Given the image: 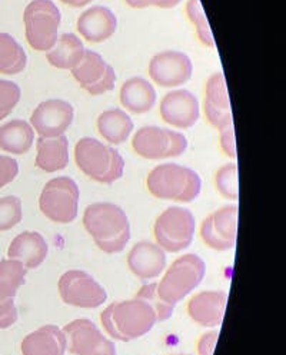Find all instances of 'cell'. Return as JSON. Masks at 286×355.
<instances>
[{
	"label": "cell",
	"instance_id": "1",
	"mask_svg": "<svg viewBox=\"0 0 286 355\" xmlns=\"http://www.w3.org/2000/svg\"><path fill=\"white\" fill-rule=\"evenodd\" d=\"M100 322L112 340L129 343L149 334L158 324V315L146 300L135 297L106 306L100 314Z\"/></svg>",
	"mask_w": 286,
	"mask_h": 355
},
{
	"label": "cell",
	"instance_id": "2",
	"mask_svg": "<svg viewBox=\"0 0 286 355\" xmlns=\"http://www.w3.org/2000/svg\"><path fill=\"white\" fill-rule=\"evenodd\" d=\"M83 227L105 254L122 252L130 239L126 212L112 202H96L83 212Z\"/></svg>",
	"mask_w": 286,
	"mask_h": 355
},
{
	"label": "cell",
	"instance_id": "3",
	"mask_svg": "<svg viewBox=\"0 0 286 355\" xmlns=\"http://www.w3.org/2000/svg\"><path fill=\"white\" fill-rule=\"evenodd\" d=\"M146 188L152 196L163 201L190 204L199 196L202 181L197 172L190 168L178 164H162L149 172Z\"/></svg>",
	"mask_w": 286,
	"mask_h": 355
},
{
	"label": "cell",
	"instance_id": "4",
	"mask_svg": "<svg viewBox=\"0 0 286 355\" xmlns=\"http://www.w3.org/2000/svg\"><path fill=\"white\" fill-rule=\"evenodd\" d=\"M75 162L87 178L106 185L119 181L125 171V159L119 150L87 137L75 146Z\"/></svg>",
	"mask_w": 286,
	"mask_h": 355
},
{
	"label": "cell",
	"instance_id": "5",
	"mask_svg": "<svg viewBox=\"0 0 286 355\" xmlns=\"http://www.w3.org/2000/svg\"><path fill=\"white\" fill-rule=\"evenodd\" d=\"M205 274L206 265L201 257L182 255L172 262L161 282L157 284V293L163 302L175 306L199 286Z\"/></svg>",
	"mask_w": 286,
	"mask_h": 355
},
{
	"label": "cell",
	"instance_id": "6",
	"mask_svg": "<svg viewBox=\"0 0 286 355\" xmlns=\"http://www.w3.org/2000/svg\"><path fill=\"white\" fill-rule=\"evenodd\" d=\"M26 39L37 52H49L59 37L62 15L52 0H32L24 13Z\"/></svg>",
	"mask_w": 286,
	"mask_h": 355
},
{
	"label": "cell",
	"instance_id": "7",
	"mask_svg": "<svg viewBox=\"0 0 286 355\" xmlns=\"http://www.w3.org/2000/svg\"><path fill=\"white\" fill-rule=\"evenodd\" d=\"M80 191L69 176H57L42 189L39 208L42 214L56 224H71L79 212Z\"/></svg>",
	"mask_w": 286,
	"mask_h": 355
},
{
	"label": "cell",
	"instance_id": "8",
	"mask_svg": "<svg viewBox=\"0 0 286 355\" xmlns=\"http://www.w3.org/2000/svg\"><path fill=\"white\" fill-rule=\"evenodd\" d=\"M195 230L196 220L188 208L170 207L157 218L153 235L165 252L178 254L190 247Z\"/></svg>",
	"mask_w": 286,
	"mask_h": 355
},
{
	"label": "cell",
	"instance_id": "9",
	"mask_svg": "<svg viewBox=\"0 0 286 355\" xmlns=\"http://www.w3.org/2000/svg\"><path fill=\"white\" fill-rule=\"evenodd\" d=\"M132 148L139 157L150 161L178 158L188 149V139L179 132L159 126H143L132 139Z\"/></svg>",
	"mask_w": 286,
	"mask_h": 355
},
{
	"label": "cell",
	"instance_id": "10",
	"mask_svg": "<svg viewBox=\"0 0 286 355\" xmlns=\"http://www.w3.org/2000/svg\"><path fill=\"white\" fill-rule=\"evenodd\" d=\"M57 290L66 305L76 308H99L107 300L105 288L92 275L80 270L63 272L57 282Z\"/></svg>",
	"mask_w": 286,
	"mask_h": 355
},
{
	"label": "cell",
	"instance_id": "11",
	"mask_svg": "<svg viewBox=\"0 0 286 355\" xmlns=\"http://www.w3.org/2000/svg\"><path fill=\"white\" fill-rule=\"evenodd\" d=\"M62 329L68 341V351L73 355H116L118 352L115 343L91 320L78 318Z\"/></svg>",
	"mask_w": 286,
	"mask_h": 355
},
{
	"label": "cell",
	"instance_id": "12",
	"mask_svg": "<svg viewBox=\"0 0 286 355\" xmlns=\"http://www.w3.org/2000/svg\"><path fill=\"white\" fill-rule=\"evenodd\" d=\"M238 231V205H226L206 216L201 225V238L213 251L225 252L235 247Z\"/></svg>",
	"mask_w": 286,
	"mask_h": 355
},
{
	"label": "cell",
	"instance_id": "13",
	"mask_svg": "<svg viewBox=\"0 0 286 355\" xmlns=\"http://www.w3.org/2000/svg\"><path fill=\"white\" fill-rule=\"evenodd\" d=\"M71 72L84 91L93 96L112 91L116 83L115 69L98 52L89 49H86L82 62Z\"/></svg>",
	"mask_w": 286,
	"mask_h": 355
},
{
	"label": "cell",
	"instance_id": "14",
	"mask_svg": "<svg viewBox=\"0 0 286 355\" xmlns=\"http://www.w3.org/2000/svg\"><path fill=\"white\" fill-rule=\"evenodd\" d=\"M75 118L73 106L62 99H49L37 105L30 116V126L39 138L64 135Z\"/></svg>",
	"mask_w": 286,
	"mask_h": 355
},
{
	"label": "cell",
	"instance_id": "15",
	"mask_svg": "<svg viewBox=\"0 0 286 355\" xmlns=\"http://www.w3.org/2000/svg\"><path fill=\"white\" fill-rule=\"evenodd\" d=\"M193 73V64L184 52L166 51L153 56L149 63V76L162 87H178L188 83Z\"/></svg>",
	"mask_w": 286,
	"mask_h": 355
},
{
	"label": "cell",
	"instance_id": "16",
	"mask_svg": "<svg viewBox=\"0 0 286 355\" xmlns=\"http://www.w3.org/2000/svg\"><path fill=\"white\" fill-rule=\"evenodd\" d=\"M159 112L165 123L179 129H189L199 121L201 106L192 92L186 89H176L161 101Z\"/></svg>",
	"mask_w": 286,
	"mask_h": 355
},
{
	"label": "cell",
	"instance_id": "17",
	"mask_svg": "<svg viewBox=\"0 0 286 355\" xmlns=\"http://www.w3.org/2000/svg\"><path fill=\"white\" fill-rule=\"evenodd\" d=\"M204 109L208 122L217 130H222L226 126L233 125L231 99L224 73H213L208 79L205 87Z\"/></svg>",
	"mask_w": 286,
	"mask_h": 355
},
{
	"label": "cell",
	"instance_id": "18",
	"mask_svg": "<svg viewBox=\"0 0 286 355\" xmlns=\"http://www.w3.org/2000/svg\"><path fill=\"white\" fill-rule=\"evenodd\" d=\"M127 268L139 279H155L166 268V252L155 242H138L127 255Z\"/></svg>",
	"mask_w": 286,
	"mask_h": 355
},
{
	"label": "cell",
	"instance_id": "19",
	"mask_svg": "<svg viewBox=\"0 0 286 355\" xmlns=\"http://www.w3.org/2000/svg\"><path fill=\"white\" fill-rule=\"evenodd\" d=\"M226 302L228 294L225 291H202L189 300L186 311L197 325L215 328L224 321Z\"/></svg>",
	"mask_w": 286,
	"mask_h": 355
},
{
	"label": "cell",
	"instance_id": "20",
	"mask_svg": "<svg viewBox=\"0 0 286 355\" xmlns=\"http://www.w3.org/2000/svg\"><path fill=\"white\" fill-rule=\"evenodd\" d=\"M78 32L91 43H102L112 37L118 29L115 13L106 6H92L78 19Z\"/></svg>",
	"mask_w": 286,
	"mask_h": 355
},
{
	"label": "cell",
	"instance_id": "21",
	"mask_svg": "<svg viewBox=\"0 0 286 355\" xmlns=\"http://www.w3.org/2000/svg\"><path fill=\"white\" fill-rule=\"evenodd\" d=\"M49 245L42 234L25 231L13 238L8 248V258L24 263L28 270H36L46 261Z\"/></svg>",
	"mask_w": 286,
	"mask_h": 355
},
{
	"label": "cell",
	"instance_id": "22",
	"mask_svg": "<svg viewBox=\"0 0 286 355\" xmlns=\"http://www.w3.org/2000/svg\"><path fill=\"white\" fill-rule=\"evenodd\" d=\"M21 355H64L68 341L60 327L48 324L28 334L20 345Z\"/></svg>",
	"mask_w": 286,
	"mask_h": 355
},
{
	"label": "cell",
	"instance_id": "23",
	"mask_svg": "<svg viewBox=\"0 0 286 355\" xmlns=\"http://www.w3.org/2000/svg\"><path fill=\"white\" fill-rule=\"evenodd\" d=\"M120 103L130 114L143 115L157 103V91L145 78L134 76L127 79L120 87Z\"/></svg>",
	"mask_w": 286,
	"mask_h": 355
},
{
	"label": "cell",
	"instance_id": "24",
	"mask_svg": "<svg viewBox=\"0 0 286 355\" xmlns=\"http://www.w3.org/2000/svg\"><path fill=\"white\" fill-rule=\"evenodd\" d=\"M36 150V166L43 172L53 173L69 165V141L64 135L39 138Z\"/></svg>",
	"mask_w": 286,
	"mask_h": 355
},
{
	"label": "cell",
	"instance_id": "25",
	"mask_svg": "<svg viewBox=\"0 0 286 355\" xmlns=\"http://www.w3.org/2000/svg\"><path fill=\"white\" fill-rule=\"evenodd\" d=\"M35 142V130L29 122L13 119L0 126V149L12 155H25Z\"/></svg>",
	"mask_w": 286,
	"mask_h": 355
},
{
	"label": "cell",
	"instance_id": "26",
	"mask_svg": "<svg viewBox=\"0 0 286 355\" xmlns=\"http://www.w3.org/2000/svg\"><path fill=\"white\" fill-rule=\"evenodd\" d=\"M84 46L75 33H63L57 37L55 46L46 52L48 62L57 69L72 71L84 56Z\"/></svg>",
	"mask_w": 286,
	"mask_h": 355
},
{
	"label": "cell",
	"instance_id": "27",
	"mask_svg": "<svg viewBox=\"0 0 286 355\" xmlns=\"http://www.w3.org/2000/svg\"><path fill=\"white\" fill-rule=\"evenodd\" d=\"M98 130L109 144L120 145L134 132V121L122 109H107L98 118Z\"/></svg>",
	"mask_w": 286,
	"mask_h": 355
},
{
	"label": "cell",
	"instance_id": "28",
	"mask_svg": "<svg viewBox=\"0 0 286 355\" xmlns=\"http://www.w3.org/2000/svg\"><path fill=\"white\" fill-rule=\"evenodd\" d=\"M28 55L21 44L9 33L0 32V73L17 75L26 69Z\"/></svg>",
	"mask_w": 286,
	"mask_h": 355
},
{
	"label": "cell",
	"instance_id": "29",
	"mask_svg": "<svg viewBox=\"0 0 286 355\" xmlns=\"http://www.w3.org/2000/svg\"><path fill=\"white\" fill-rule=\"evenodd\" d=\"M26 266L16 259L0 261V297L15 298L19 288L26 282Z\"/></svg>",
	"mask_w": 286,
	"mask_h": 355
},
{
	"label": "cell",
	"instance_id": "30",
	"mask_svg": "<svg viewBox=\"0 0 286 355\" xmlns=\"http://www.w3.org/2000/svg\"><path fill=\"white\" fill-rule=\"evenodd\" d=\"M186 15H188L189 20L192 21V25L196 29L197 39L201 40L204 46L213 48L215 42H213L212 31L209 28V21L205 16L201 0H188V2H186Z\"/></svg>",
	"mask_w": 286,
	"mask_h": 355
},
{
	"label": "cell",
	"instance_id": "31",
	"mask_svg": "<svg viewBox=\"0 0 286 355\" xmlns=\"http://www.w3.org/2000/svg\"><path fill=\"white\" fill-rule=\"evenodd\" d=\"M215 187L217 192L229 201H238L239 182H238V165L226 164L219 168L215 175Z\"/></svg>",
	"mask_w": 286,
	"mask_h": 355
},
{
	"label": "cell",
	"instance_id": "32",
	"mask_svg": "<svg viewBox=\"0 0 286 355\" xmlns=\"http://www.w3.org/2000/svg\"><path fill=\"white\" fill-rule=\"evenodd\" d=\"M24 219V208L17 196L0 198V232L9 231L19 225Z\"/></svg>",
	"mask_w": 286,
	"mask_h": 355
},
{
	"label": "cell",
	"instance_id": "33",
	"mask_svg": "<svg viewBox=\"0 0 286 355\" xmlns=\"http://www.w3.org/2000/svg\"><path fill=\"white\" fill-rule=\"evenodd\" d=\"M21 96L17 83L6 79H0V121L8 118L16 107Z\"/></svg>",
	"mask_w": 286,
	"mask_h": 355
},
{
	"label": "cell",
	"instance_id": "34",
	"mask_svg": "<svg viewBox=\"0 0 286 355\" xmlns=\"http://www.w3.org/2000/svg\"><path fill=\"white\" fill-rule=\"evenodd\" d=\"M136 297H141V298L146 300L153 306V309L157 311L158 322L168 321L173 315L175 306L163 302L159 298V295L157 293V284H146V285H143L141 290H139V293L136 294Z\"/></svg>",
	"mask_w": 286,
	"mask_h": 355
},
{
	"label": "cell",
	"instance_id": "35",
	"mask_svg": "<svg viewBox=\"0 0 286 355\" xmlns=\"http://www.w3.org/2000/svg\"><path fill=\"white\" fill-rule=\"evenodd\" d=\"M19 314L15 298L0 297V329H8L17 322Z\"/></svg>",
	"mask_w": 286,
	"mask_h": 355
},
{
	"label": "cell",
	"instance_id": "36",
	"mask_svg": "<svg viewBox=\"0 0 286 355\" xmlns=\"http://www.w3.org/2000/svg\"><path fill=\"white\" fill-rule=\"evenodd\" d=\"M19 173V164L16 159L0 155V189L9 185Z\"/></svg>",
	"mask_w": 286,
	"mask_h": 355
},
{
	"label": "cell",
	"instance_id": "37",
	"mask_svg": "<svg viewBox=\"0 0 286 355\" xmlns=\"http://www.w3.org/2000/svg\"><path fill=\"white\" fill-rule=\"evenodd\" d=\"M221 132V137H219V142H221V148L226 157L236 159V142H235V130L233 125L226 126L225 129L219 130Z\"/></svg>",
	"mask_w": 286,
	"mask_h": 355
},
{
	"label": "cell",
	"instance_id": "38",
	"mask_svg": "<svg viewBox=\"0 0 286 355\" xmlns=\"http://www.w3.org/2000/svg\"><path fill=\"white\" fill-rule=\"evenodd\" d=\"M219 338V332L217 331H209L206 334H204L199 340H197V355H213L215 345Z\"/></svg>",
	"mask_w": 286,
	"mask_h": 355
},
{
	"label": "cell",
	"instance_id": "39",
	"mask_svg": "<svg viewBox=\"0 0 286 355\" xmlns=\"http://www.w3.org/2000/svg\"><path fill=\"white\" fill-rule=\"evenodd\" d=\"M125 2L134 9H145L149 6H157L158 0H125Z\"/></svg>",
	"mask_w": 286,
	"mask_h": 355
},
{
	"label": "cell",
	"instance_id": "40",
	"mask_svg": "<svg viewBox=\"0 0 286 355\" xmlns=\"http://www.w3.org/2000/svg\"><path fill=\"white\" fill-rule=\"evenodd\" d=\"M60 2L72 8H84L87 5H91L93 0H60Z\"/></svg>",
	"mask_w": 286,
	"mask_h": 355
},
{
	"label": "cell",
	"instance_id": "41",
	"mask_svg": "<svg viewBox=\"0 0 286 355\" xmlns=\"http://www.w3.org/2000/svg\"><path fill=\"white\" fill-rule=\"evenodd\" d=\"M181 2H182V0H158L157 8H161V9H170V8L178 6Z\"/></svg>",
	"mask_w": 286,
	"mask_h": 355
},
{
	"label": "cell",
	"instance_id": "42",
	"mask_svg": "<svg viewBox=\"0 0 286 355\" xmlns=\"http://www.w3.org/2000/svg\"><path fill=\"white\" fill-rule=\"evenodd\" d=\"M175 355H190V354H175Z\"/></svg>",
	"mask_w": 286,
	"mask_h": 355
}]
</instances>
